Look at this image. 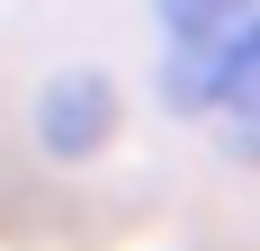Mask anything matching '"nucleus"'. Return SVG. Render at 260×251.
I'll return each mask as SVG.
<instances>
[{
	"label": "nucleus",
	"mask_w": 260,
	"mask_h": 251,
	"mask_svg": "<svg viewBox=\"0 0 260 251\" xmlns=\"http://www.w3.org/2000/svg\"><path fill=\"white\" fill-rule=\"evenodd\" d=\"M117 117H126V99H117V81H108L99 63H72V72H54L45 90L27 99V135H36V152L63 162V171L99 162V152L117 144Z\"/></svg>",
	"instance_id": "obj_2"
},
{
	"label": "nucleus",
	"mask_w": 260,
	"mask_h": 251,
	"mask_svg": "<svg viewBox=\"0 0 260 251\" xmlns=\"http://www.w3.org/2000/svg\"><path fill=\"white\" fill-rule=\"evenodd\" d=\"M251 0H153V18H161V36L180 45V36H215L224 18H242Z\"/></svg>",
	"instance_id": "obj_3"
},
{
	"label": "nucleus",
	"mask_w": 260,
	"mask_h": 251,
	"mask_svg": "<svg viewBox=\"0 0 260 251\" xmlns=\"http://www.w3.org/2000/svg\"><path fill=\"white\" fill-rule=\"evenodd\" d=\"M161 108L171 117H215L224 152L260 162V0L215 36H180L161 45Z\"/></svg>",
	"instance_id": "obj_1"
}]
</instances>
